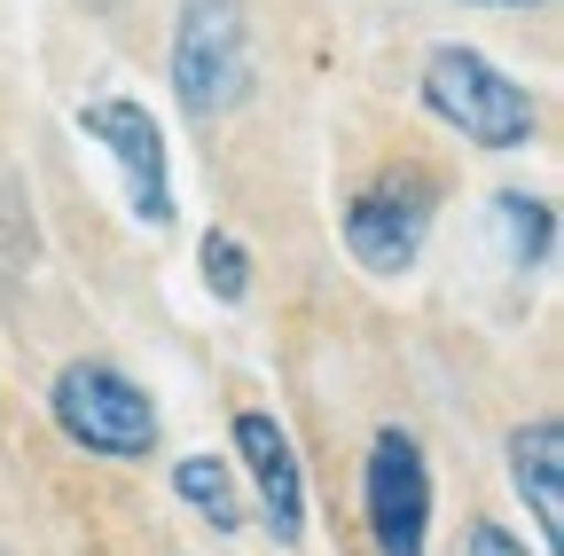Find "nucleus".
Listing matches in <instances>:
<instances>
[{
  "mask_svg": "<svg viewBox=\"0 0 564 556\" xmlns=\"http://www.w3.org/2000/svg\"><path fill=\"white\" fill-rule=\"evenodd\" d=\"M0 556H9V548H0Z\"/></svg>",
  "mask_w": 564,
  "mask_h": 556,
  "instance_id": "4468645a",
  "label": "nucleus"
},
{
  "mask_svg": "<svg viewBox=\"0 0 564 556\" xmlns=\"http://www.w3.org/2000/svg\"><path fill=\"white\" fill-rule=\"evenodd\" d=\"M173 494H181L196 517H212V533H243V494H236V470H228L220 455L173 462Z\"/></svg>",
  "mask_w": 564,
  "mask_h": 556,
  "instance_id": "1a4fd4ad",
  "label": "nucleus"
},
{
  "mask_svg": "<svg viewBox=\"0 0 564 556\" xmlns=\"http://www.w3.org/2000/svg\"><path fill=\"white\" fill-rule=\"evenodd\" d=\"M361 502H369V541L377 556H423V533H432V462H423V439L384 424L369 439V470H361Z\"/></svg>",
  "mask_w": 564,
  "mask_h": 556,
  "instance_id": "20e7f679",
  "label": "nucleus"
},
{
  "mask_svg": "<svg viewBox=\"0 0 564 556\" xmlns=\"http://www.w3.org/2000/svg\"><path fill=\"white\" fill-rule=\"evenodd\" d=\"M486 9H533V0H486Z\"/></svg>",
  "mask_w": 564,
  "mask_h": 556,
  "instance_id": "ddd939ff",
  "label": "nucleus"
},
{
  "mask_svg": "<svg viewBox=\"0 0 564 556\" xmlns=\"http://www.w3.org/2000/svg\"><path fill=\"white\" fill-rule=\"evenodd\" d=\"M236 455L259 486V510H267V533L274 541H299L306 533V478H299V455H291V432L274 424V415L243 407L236 415Z\"/></svg>",
  "mask_w": 564,
  "mask_h": 556,
  "instance_id": "0eeeda50",
  "label": "nucleus"
},
{
  "mask_svg": "<svg viewBox=\"0 0 564 556\" xmlns=\"http://www.w3.org/2000/svg\"><path fill=\"white\" fill-rule=\"evenodd\" d=\"M432 204L440 188L423 181V173H384L369 188H352L345 204V251L361 259L369 274H408L423 236H432Z\"/></svg>",
  "mask_w": 564,
  "mask_h": 556,
  "instance_id": "39448f33",
  "label": "nucleus"
},
{
  "mask_svg": "<svg viewBox=\"0 0 564 556\" xmlns=\"http://www.w3.org/2000/svg\"><path fill=\"white\" fill-rule=\"evenodd\" d=\"M510 486H518V502L533 510L541 541L564 548V424H556V415H533V424L510 432Z\"/></svg>",
  "mask_w": 564,
  "mask_h": 556,
  "instance_id": "6e6552de",
  "label": "nucleus"
},
{
  "mask_svg": "<svg viewBox=\"0 0 564 556\" xmlns=\"http://www.w3.org/2000/svg\"><path fill=\"white\" fill-rule=\"evenodd\" d=\"M79 133L118 157V173L133 188V220L141 228H173V173H165V133H158L150 102H126V95L79 102Z\"/></svg>",
  "mask_w": 564,
  "mask_h": 556,
  "instance_id": "423d86ee",
  "label": "nucleus"
},
{
  "mask_svg": "<svg viewBox=\"0 0 564 556\" xmlns=\"http://www.w3.org/2000/svg\"><path fill=\"white\" fill-rule=\"evenodd\" d=\"M173 95L196 126L243 110V95H251V17H243V0H181Z\"/></svg>",
  "mask_w": 564,
  "mask_h": 556,
  "instance_id": "f03ea898",
  "label": "nucleus"
},
{
  "mask_svg": "<svg viewBox=\"0 0 564 556\" xmlns=\"http://www.w3.org/2000/svg\"><path fill=\"white\" fill-rule=\"evenodd\" d=\"M455 556H525V541H518V533H502V525H470Z\"/></svg>",
  "mask_w": 564,
  "mask_h": 556,
  "instance_id": "f8f14e48",
  "label": "nucleus"
},
{
  "mask_svg": "<svg viewBox=\"0 0 564 556\" xmlns=\"http://www.w3.org/2000/svg\"><path fill=\"white\" fill-rule=\"evenodd\" d=\"M423 110L478 150H525L533 126H541L533 95L510 72H494L478 47H432V63H423Z\"/></svg>",
  "mask_w": 564,
  "mask_h": 556,
  "instance_id": "f257e3e1",
  "label": "nucleus"
},
{
  "mask_svg": "<svg viewBox=\"0 0 564 556\" xmlns=\"http://www.w3.org/2000/svg\"><path fill=\"white\" fill-rule=\"evenodd\" d=\"M196 259H204V283H212V298H220V306H243V298H251V251H243L228 228H212Z\"/></svg>",
  "mask_w": 564,
  "mask_h": 556,
  "instance_id": "9d476101",
  "label": "nucleus"
},
{
  "mask_svg": "<svg viewBox=\"0 0 564 556\" xmlns=\"http://www.w3.org/2000/svg\"><path fill=\"white\" fill-rule=\"evenodd\" d=\"M55 407V424L70 447H87V455H110V462H141L158 447V407L150 392H141L133 377H118L110 361H70L47 392Z\"/></svg>",
  "mask_w": 564,
  "mask_h": 556,
  "instance_id": "7ed1b4c3",
  "label": "nucleus"
},
{
  "mask_svg": "<svg viewBox=\"0 0 564 556\" xmlns=\"http://www.w3.org/2000/svg\"><path fill=\"white\" fill-rule=\"evenodd\" d=\"M502 220H510V243H518V266H541V259H549V236H556V228H549L556 212H549V204H541V196H518V188H510V196H502Z\"/></svg>",
  "mask_w": 564,
  "mask_h": 556,
  "instance_id": "9b49d317",
  "label": "nucleus"
}]
</instances>
